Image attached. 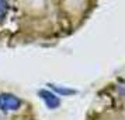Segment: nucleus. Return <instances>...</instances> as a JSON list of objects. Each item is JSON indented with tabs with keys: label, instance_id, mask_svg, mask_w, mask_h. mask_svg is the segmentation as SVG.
I'll list each match as a JSON object with an SVG mask.
<instances>
[{
	"label": "nucleus",
	"instance_id": "nucleus-4",
	"mask_svg": "<svg viewBox=\"0 0 125 120\" xmlns=\"http://www.w3.org/2000/svg\"><path fill=\"white\" fill-rule=\"evenodd\" d=\"M55 91H58V94H73V91L70 89H65V88H61V87H55V85H51Z\"/></svg>",
	"mask_w": 125,
	"mask_h": 120
},
{
	"label": "nucleus",
	"instance_id": "nucleus-2",
	"mask_svg": "<svg viewBox=\"0 0 125 120\" xmlns=\"http://www.w3.org/2000/svg\"><path fill=\"white\" fill-rule=\"evenodd\" d=\"M38 95L41 96V99L44 101V103H45L49 109H56L58 106H59V103H61L59 98H58L53 92H51V91L41 89V91L38 92Z\"/></svg>",
	"mask_w": 125,
	"mask_h": 120
},
{
	"label": "nucleus",
	"instance_id": "nucleus-3",
	"mask_svg": "<svg viewBox=\"0 0 125 120\" xmlns=\"http://www.w3.org/2000/svg\"><path fill=\"white\" fill-rule=\"evenodd\" d=\"M7 13H9V3H7V0H0V20H3L6 17Z\"/></svg>",
	"mask_w": 125,
	"mask_h": 120
},
{
	"label": "nucleus",
	"instance_id": "nucleus-1",
	"mask_svg": "<svg viewBox=\"0 0 125 120\" xmlns=\"http://www.w3.org/2000/svg\"><path fill=\"white\" fill-rule=\"evenodd\" d=\"M21 99L13 94H0V109L1 110H17L21 106Z\"/></svg>",
	"mask_w": 125,
	"mask_h": 120
}]
</instances>
